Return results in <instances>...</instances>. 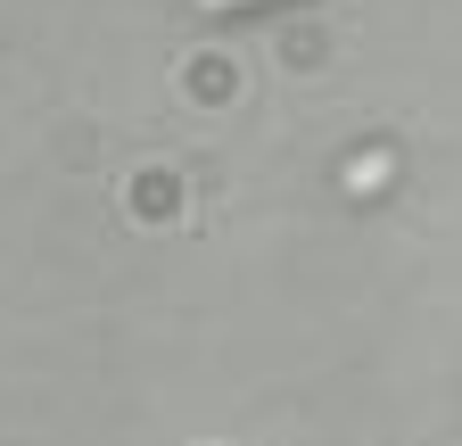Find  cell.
<instances>
[{
	"label": "cell",
	"instance_id": "1",
	"mask_svg": "<svg viewBox=\"0 0 462 446\" xmlns=\"http://www.w3.org/2000/svg\"><path fill=\"white\" fill-rule=\"evenodd\" d=\"M199 9H240V0H199Z\"/></svg>",
	"mask_w": 462,
	"mask_h": 446
}]
</instances>
